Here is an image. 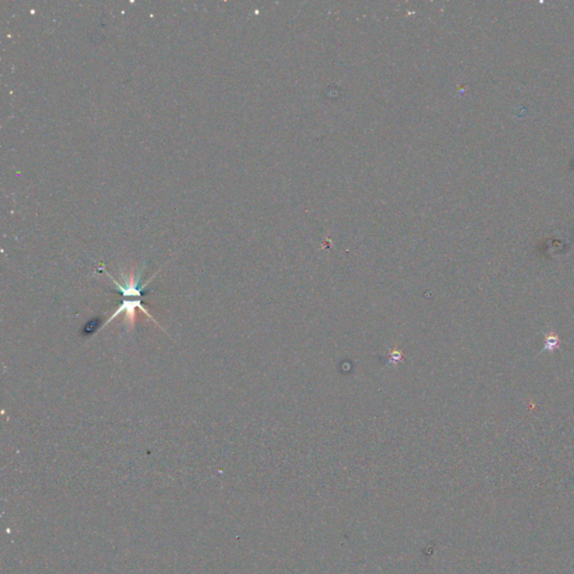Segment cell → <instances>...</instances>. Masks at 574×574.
<instances>
[{
  "label": "cell",
  "instance_id": "2",
  "mask_svg": "<svg viewBox=\"0 0 574 574\" xmlns=\"http://www.w3.org/2000/svg\"><path fill=\"white\" fill-rule=\"evenodd\" d=\"M141 310V312H144L146 316L152 320V321L155 322L157 325V322L155 321L154 319V316H152L148 311L146 310V307H143V303H141V300H134V301H126V300H123V303H121V307H118L117 310L114 311V314L110 316V319L107 320L105 322V325H108L110 322L114 321L116 318H117L119 314L121 313H125V322H126L127 327L130 330H132L134 327H135V321H136V310ZM160 327V325H158Z\"/></svg>",
  "mask_w": 574,
  "mask_h": 574
},
{
  "label": "cell",
  "instance_id": "1",
  "mask_svg": "<svg viewBox=\"0 0 574 574\" xmlns=\"http://www.w3.org/2000/svg\"><path fill=\"white\" fill-rule=\"evenodd\" d=\"M107 276L110 277L112 278V282H114V286H116V289L121 292V294L123 295V298H130V296H132V298H141L144 294L145 287L150 284V283L153 280V277L148 280V282L145 283L144 285L141 284V274H135V273H130L128 276H126L125 274H121V280L123 282L119 283L117 280H114V277L110 275V274L107 273Z\"/></svg>",
  "mask_w": 574,
  "mask_h": 574
}]
</instances>
